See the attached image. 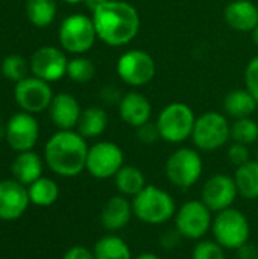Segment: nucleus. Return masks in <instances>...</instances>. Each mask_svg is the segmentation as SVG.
<instances>
[{
  "label": "nucleus",
  "instance_id": "obj_9",
  "mask_svg": "<svg viewBox=\"0 0 258 259\" xmlns=\"http://www.w3.org/2000/svg\"><path fill=\"white\" fill-rule=\"evenodd\" d=\"M173 219L175 229L187 240H202L213 226L211 211L202 200L186 202Z\"/></svg>",
  "mask_w": 258,
  "mask_h": 259
},
{
  "label": "nucleus",
  "instance_id": "obj_7",
  "mask_svg": "<svg viewBox=\"0 0 258 259\" xmlns=\"http://www.w3.org/2000/svg\"><path fill=\"white\" fill-rule=\"evenodd\" d=\"M96 38L97 33L93 18L84 14L68 15L59 26V42L62 49L70 53H87L94 46Z\"/></svg>",
  "mask_w": 258,
  "mask_h": 259
},
{
  "label": "nucleus",
  "instance_id": "obj_36",
  "mask_svg": "<svg viewBox=\"0 0 258 259\" xmlns=\"http://www.w3.org/2000/svg\"><path fill=\"white\" fill-rule=\"evenodd\" d=\"M62 259H96V256L93 250L87 249L85 246H73L64 253Z\"/></svg>",
  "mask_w": 258,
  "mask_h": 259
},
{
  "label": "nucleus",
  "instance_id": "obj_13",
  "mask_svg": "<svg viewBox=\"0 0 258 259\" xmlns=\"http://www.w3.org/2000/svg\"><path fill=\"white\" fill-rule=\"evenodd\" d=\"M40 137V126L35 117L29 112H17L6 123L5 140L15 152L32 150Z\"/></svg>",
  "mask_w": 258,
  "mask_h": 259
},
{
  "label": "nucleus",
  "instance_id": "obj_25",
  "mask_svg": "<svg viewBox=\"0 0 258 259\" xmlns=\"http://www.w3.org/2000/svg\"><path fill=\"white\" fill-rule=\"evenodd\" d=\"M114 184L122 196L134 197L146 187V179L140 168L134 165H123L114 176Z\"/></svg>",
  "mask_w": 258,
  "mask_h": 259
},
{
  "label": "nucleus",
  "instance_id": "obj_19",
  "mask_svg": "<svg viewBox=\"0 0 258 259\" xmlns=\"http://www.w3.org/2000/svg\"><path fill=\"white\" fill-rule=\"evenodd\" d=\"M119 114L126 124L140 127L151 120L152 105L141 93L132 91L125 94L119 102Z\"/></svg>",
  "mask_w": 258,
  "mask_h": 259
},
{
  "label": "nucleus",
  "instance_id": "obj_6",
  "mask_svg": "<svg viewBox=\"0 0 258 259\" xmlns=\"http://www.w3.org/2000/svg\"><path fill=\"white\" fill-rule=\"evenodd\" d=\"M231 138V124L220 112L210 111L196 118L192 140L199 150L214 152Z\"/></svg>",
  "mask_w": 258,
  "mask_h": 259
},
{
  "label": "nucleus",
  "instance_id": "obj_35",
  "mask_svg": "<svg viewBox=\"0 0 258 259\" xmlns=\"http://www.w3.org/2000/svg\"><path fill=\"white\" fill-rule=\"evenodd\" d=\"M227 155H228L230 162L234 164V165H237V167H240V165H243L245 162L249 161V150H248V146L240 144V143L231 144Z\"/></svg>",
  "mask_w": 258,
  "mask_h": 259
},
{
  "label": "nucleus",
  "instance_id": "obj_20",
  "mask_svg": "<svg viewBox=\"0 0 258 259\" xmlns=\"http://www.w3.org/2000/svg\"><path fill=\"white\" fill-rule=\"evenodd\" d=\"M227 24L239 32H252L258 26V6L251 0H234L225 8Z\"/></svg>",
  "mask_w": 258,
  "mask_h": 259
},
{
  "label": "nucleus",
  "instance_id": "obj_29",
  "mask_svg": "<svg viewBox=\"0 0 258 259\" xmlns=\"http://www.w3.org/2000/svg\"><path fill=\"white\" fill-rule=\"evenodd\" d=\"M231 138L234 143L249 146L258 140V124L251 117L237 118L231 124Z\"/></svg>",
  "mask_w": 258,
  "mask_h": 259
},
{
  "label": "nucleus",
  "instance_id": "obj_32",
  "mask_svg": "<svg viewBox=\"0 0 258 259\" xmlns=\"http://www.w3.org/2000/svg\"><path fill=\"white\" fill-rule=\"evenodd\" d=\"M192 259H227L224 247L217 241L201 240L192 252Z\"/></svg>",
  "mask_w": 258,
  "mask_h": 259
},
{
  "label": "nucleus",
  "instance_id": "obj_1",
  "mask_svg": "<svg viewBox=\"0 0 258 259\" xmlns=\"http://www.w3.org/2000/svg\"><path fill=\"white\" fill-rule=\"evenodd\" d=\"M91 18L97 38L113 47L129 44L140 30L138 11L132 5L122 0L100 5L93 11Z\"/></svg>",
  "mask_w": 258,
  "mask_h": 259
},
{
  "label": "nucleus",
  "instance_id": "obj_31",
  "mask_svg": "<svg viewBox=\"0 0 258 259\" xmlns=\"http://www.w3.org/2000/svg\"><path fill=\"white\" fill-rule=\"evenodd\" d=\"M2 74L12 80V82H20L24 77H27V62L23 56L20 55H9L3 59L2 62Z\"/></svg>",
  "mask_w": 258,
  "mask_h": 259
},
{
  "label": "nucleus",
  "instance_id": "obj_30",
  "mask_svg": "<svg viewBox=\"0 0 258 259\" xmlns=\"http://www.w3.org/2000/svg\"><path fill=\"white\" fill-rule=\"evenodd\" d=\"M96 74V67L94 64L84 56H78L68 61L67 65V76L78 83H87L90 82Z\"/></svg>",
  "mask_w": 258,
  "mask_h": 259
},
{
  "label": "nucleus",
  "instance_id": "obj_10",
  "mask_svg": "<svg viewBox=\"0 0 258 259\" xmlns=\"http://www.w3.org/2000/svg\"><path fill=\"white\" fill-rule=\"evenodd\" d=\"M125 165L123 150L111 141H99L88 149L85 170L96 179H109Z\"/></svg>",
  "mask_w": 258,
  "mask_h": 259
},
{
  "label": "nucleus",
  "instance_id": "obj_22",
  "mask_svg": "<svg viewBox=\"0 0 258 259\" xmlns=\"http://www.w3.org/2000/svg\"><path fill=\"white\" fill-rule=\"evenodd\" d=\"M258 102L248 90H234L225 96L224 108L230 117L245 118L251 117L257 109Z\"/></svg>",
  "mask_w": 258,
  "mask_h": 259
},
{
  "label": "nucleus",
  "instance_id": "obj_12",
  "mask_svg": "<svg viewBox=\"0 0 258 259\" xmlns=\"http://www.w3.org/2000/svg\"><path fill=\"white\" fill-rule=\"evenodd\" d=\"M14 97L17 105L29 114H36L47 109L53 100V91L49 82L33 76L24 77L15 83Z\"/></svg>",
  "mask_w": 258,
  "mask_h": 259
},
{
  "label": "nucleus",
  "instance_id": "obj_3",
  "mask_svg": "<svg viewBox=\"0 0 258 259\" xmlns=\"http://www.w3.org/2000/svg\"><path fill=\"white\" fill-rule=\"evenodd\" d=\"M132 211L140 222L155 226L173 219L176 205L175 199L167 191L155 185H146L132 197Z\"/></svg>",
  "mask_w": 258,
  "mask_h": 259
},
{
  "label": "nucleus",
  "instance_id": "obj_11",
  "mask_svg": "<svg viewBox=\"0 0 258 259\" xmlns=\"http://www.w3.org/2000/svg\"><path fill=\"white\" fill-rule=\"evenodd\" d=\"M157 71L154 58L144 50H128L117 61L119 77L131 87L148 85Z\"/></svg>",
  "mask_w": 258,
  "mask_h": 259
},
{
  "label": "nucleus",
  "instance_id": "obj_38",
  "mask_svg": "<svg viewBox=\"0 0 258 259\" xmlns=\"http://www.w3.org/2000/svg\"><path fill=\"white\" fill-rule=\"evenodd\" d=\"M237 255H239V259H258V250L255 246L246 243L237 250Z\"/></svg>",
  "mask_w": 258,
  "mask_h": 259
},
{
  "label": "nucleus",
  "instance_id": "obj_27",
  "mask_svg": "<svg viewBox=\"0 0 258 259\" xmlns=\"http://www.w3.org/2000/svg\"><path fill=\"white\" fill-rule=\"evenodd\" d=\"M96 259H134L128 243L117 235H105L93 247Z\"/></svg>",
  "mask_w": 258,
  "mask_h": 259
},
{
  "label": "nucleus",
  "instance_id": "obj_17",
  "mask_svg": "<svg viewBox=\"0 0 258 259\" xmlns=\"http://www.w3.org/2000/svg\"><path fill=\"white\" fill-rule=\"evenodd\" d=\"M50 120L59 131H71L78 126L81 118V105L68 93H59L53 96V100L49 106Z\"/></svg>",
  "mask_w": 258,
  "mask_h": 259
},
{
  "label": "nucleus",
  "instance_id": "obj_42",
  "mask_svg": "<svg viewBox=\"0 0 258 259\" xmlns=\"http://www.w3.org/2000/svg\"><path fill=\"white\" fill-rule=\"evenodd\" d=\"M252 41H254V42L258 46V26L254 29V30H252Z\"/></svg>",
  "mask_w": 258,
  "mask_h": 259
},
{
  "label": "nucleus",
  "instance_id": "obj_28",
  "mask_svg": "<svg viewBox=\"0 0 258 259\" xmlns=\"http://www.w3.org/2000/svg\"><path fill=\"white\" fill-rule=\"evenodd\" d=\"M56 2L55 0H27L26 15L27 20L36 27H47L53 23L56 17Z\"/></svg>",
  "mask_w": 258,
  "mask_h": 259
},
{
  "label": "nucleus",
  "instance_id": "obj_33",
  "mask_svg": "<svg viewBox=\"0 0 258 259\" xmlns=\"http://www.w3.org/2000/svg\"><path fill=\"white\" fill-rule=\"evenodd\" d=\"M245 83H246V90L255 97V100L258 102V56L252 58L246 67Z\"/></svg>",
  "mask_w": 258,
  "mask_h": 259
},
{
  "label": "nucleus",
  "instance_id": "obj_43",
  "mask_svg": "<svg viewBox=\"0 0 258 259\" xmlns=\"http://www.w3.org/2000/svg\"><path fill=\"white\" fill-rule=\"evenodd\" d=\"M65 3H70V5H76V3H81V2H85V0H64Z\"/></svg>",
  "mask_w": 258,
  "mask_h": 259
},
{
  "label": "nucleus",
  "instance_id": "obj_37",
  "mask_svg": "<svg viewBox=\"0 0 258 259\" xmlns=\"http://www.w3.org/2000/svg\"><path fill=\"white\" fill-rule=\"evenodd\" d=\"M181 238H182V235H181L176 229H175V231H169V232H166V234L163 235L161 244H163L166 249H175V247L179 244Z\"/></svg>",
  "mask_w": 258,
  "mask_h": 259
},
{
  "label": "nucleus",
  "instance_id": "obj_41",
  "mask_svg": "<svg viewBox=\"0 0 258 259\" xmlns=\"http://www.w3.org/2000/svg\"><path fill=\"white\" fill-rule=\"evenodd\" d=\"M5 135H6V124H3V123L0 121V140L5 138Z\"/></svg>",
  "mask_w": 258,
  "mask_h": 259
},
{
  "label": "nucleus",
  "instance_id": "obj_14",
  "mask_svg": "<svg viewBox=\"0 0 258 259\" xmlns=\"http://www.w3.org/2000/svg\"><path fill=\"white\" fill-rule=\"evenodd\" d=\"M239 196L234 178L228 175H213L202 187L201 200L210 208L211 212L228 209Z\"/></svg>",
  "mask_w": 258,
  "mask_h": 259
},
{
  "label": "nucleus",
  "instance_id": "obj_18",
  "mask_svg": "<svg viewBox=\"0 0 258 259\" xmlns=\"http://www.w3.org/2000/svg\"><path fill=\"white\" fill-rule=\"evenodd\" d=\"M134 215L132 202L126 199V196H113L106 200L100 211V223L102 226L109 231L116 232L126 228Z\"/></svg>",
  "mask_w": 258,
  "mask_h": 259
},
{
  "label": "nucleus",
  "instance_id": "obj_34",
  "mask_svg": "<svg viewBox=\"0 0 258 259\" xmlns=\"http://www.w3.org/2000/svg\"><path fill=\"white\" fill-rule=\"evenodd\" d=\"M137 138L140 140V143L143 144H154L157 143L161 135H160V129L157 126V123H144L140 127H137Z\"/></svg>",
  "mask_w": 258,
  "mask_h": 259
},
{
  "label": "nucleus",
  "instance_id": "obj_16",
  "mask_svg": "<svg viewBox=\"0 0 258 259\" xmlns=\"http://www.w3.org/2000/svg\"><path fill=\"white\" fill-rule=\"evenodd\" d=\"M30 205L27 187L15 179L0 181V220H18Z\"/></svg>",
  "mask_w": 258,
  "mask_h": 259
},
{
  "label": "nucleus",
  "instance_id": "obj_8",
  "mask_svg": "<svg viewBox=\"0 0 258 259\" xmlns=\"http://www.w3.org/2000/svg\"><path fill=\"white\" fill-rule=\"evenodd\" d=\"M202 170L204 164L201 155L189 147L175 150L166 162V176L169 182L184 190L193 187L201 179Z\"/></svg>",
  "mask_w": 258,
  "mask_h": 259
},
{
  "label": "nucleus",
  "instance_id": "obj_24",
  "mask_svg": "<svg viewBox=\"0 0 258 259\" xmlns=\"http://www.w3.org/2000/svg\"><path fill=\"white\" fill-rule=\"evenodd\" d=\"M234 182L242 196L246 200L258 199V161H248L237 167L234 175Z\"/></svg>",
  "mask_w": 258,
  "mask_h": 259
},
{
  "label": "nucleus",
  "instance_id": "obj_21",
  "mask_svg": "<svg viewBox=\"0 0 258 259\" xmlns=\"http://www.w3.org/2000/svg\"><path fill=\"white\" fill-rule=\"evenodd\" d=\"M11 170L15 181L29 187L43 176V159L32 150L20 152L12 161Z\"/></svg>",
  "mask_w": 258,
  "mask_h": 259
},
{
  "label": "nucleus",
  "instance_id": "obj_23",
  "mask_svg": "<svg viewBox=\"0 0 258 259\" xmlns=\"http://www.w3.org/2000/svg\"><path fill=\"white\" fill-rule=\"evenodd\" d=\"M108 126V114L105 109L91 106L82 111L79 123H78V132L87 140V138H96L105 132Z\"/></svg>",
  "mask_w": 258,
  "mask_h": 259
},
{
  "label": "nucleus",
  "instance_id": "obj_26",
  "mask_svg": "<svg viewBox=\"0 0 258 259\" xmlns=\"http://www.w3.org/2000/svg\"><path fill=\"white\" fill-rule=\"evenodd\" d=\"M27 193L32 205L40 208H47L58 200L59 187L53 179L41 176L40 179H36L33 184L27 187Z\"/></svg>",
  "mask_w": 258,
  "mask_h": 259
},
{
  "label": "nucleus",
  "instance_id": "obj_5",
  "mask_svg": "<svg viewBox=\"0 0 258 259\" xmlns=\"http://www.w3.org/2000/svg\"><path fill=\"white\" fill-rule=\"evenodd\" d=\"M196 117L193 109L181 102L169 103L158 115L157 126L164 141L179 144L192 137Z\"/></svg>",
  "mask_w": 258,
  "mask_h": 259
},
{
  "label": "nucleus",
  "instance_id": "obj_4",
  "mask_svg": "<svg viewBox=\"0 0 258 259\" xmlns=\"http://www.w3.org/2000/svg\"><path fill=\"white\" fill-rule=\"evenodd\" d=\"M211 232L214 235V241H217L224 249L239 250L249 241L251 228L245 214L231 206L216 214Z\"/></svg>",
  "mask_w": 258,
  "mask_h": 259
},
{
  "label": "nucleus",
  "instance_id": "obj_39",
  "mask_svg": "<svg viewBox=\"0 0 258 259\" xmlns=\"http://www.w3.org/2000/svg\"><path fill=\"white\" fill-rule=\"evenodd\" d=\"M106 2H116V0H85L87 6H88L91 11H94L96 8H99L100 5H103V3H106Z\"/></svg>",
  "mask_w": 258,
  "mask_h": 259
},
{
  "label": "nucleus",
  "instance_id": "obj_40",
  "mask_svg": "<svg viewBox=\"0 0 258 259\" xmlns=\"http://www.w3.org/2000/svg\"><path fill=\"white\" fill-rule=\"evenodd\" d=\"M134 259H161L158 255L155 253H140L138 256H135Z\"/></svg>",
  "mask_w": 258,
  "mask_h": 259
},
{
  "label": "nucleus",
  "instance_id": "obj_15",
  "mask_svg": "<svg viewBox=\"0 0 258 259\" xmlns=\"http://www.w3.org/2000/svg\"><path fill=\"white\" fill-rule=\"evenodd\" d=\"M67 65L68 59L64 52L53 46L40 47L30 58V70L33 76L46 82H55L64 77L67 74Z\"/></svg>",
  "mask_w": 258,
  "mask_h": 259
},
{
  "label": "nucleus",
  "instance_id": "obj_2",
  "mask_svg": "<svg viewBox=\"0 0 258 259\" xmlns=\"http://www.w3.org/2000/svg\"><path fill=\"white\" fill-rule=\"evenodd\" d=\"M88 149L79 132L58 131L44 146V161L55 175L75 178L85 170Z\"/></svg>",
  "mask_w": 258,
  "mask_h": 259
}]
</instances>
